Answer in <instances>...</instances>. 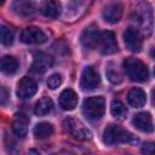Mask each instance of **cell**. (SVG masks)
<instances>
[{
	"mask_svg": "<svg viewBox=\"0 0 155 155\" xmlns=\"http://www.w3.org/2000/svg\"><path fill=\"white\" fill-rule=\"evenodd\" d=\"M101 82L99 74L92 68V67H86L80 78V88L82 91H92L94 90Z\"/></svg>",
	"mask_w": 155,
	"mask_h": 155,
	"instance_id": "ba28073f",
	"label": "cell"
},
{
	"mask_svg": "<svg viewBox=\"0 0 155 155\" xmlns=\"http://www.w3.org/2000/svg\"><path fill=\"white\" fill-rule=\"evenodd\" d=\"M154 75H155V68H154Z\"/></svg>",
	"mask_w": 155,
	"mask_h": 155,
	"instance_id": "1f68e13d",
	"label": "cell"
},
{
	"mask_svg": "<svg viewBox=\"0 0 155 155\" xmlns=\"http://www.w3.org/2000/svg\"><path fill=\"white\" fill-rule=\"evenodd\" d=\"M122 68L125 70V73L127 74V76L136 82H144L148 80L149 76V71L147 65L139 61L138 58H133V57H128L126 59H124L122 62Z\"/></svg>",
	"mask_w": 155,
	"mask_h": 155,
	"instance_id": "6da1fadb",
	"label": "cell"
},
{
	"mask_svg": "<svg viewBox=\"0 0 155 155\" xmlns=\"http://www.w3.org/2000/svg\"><path fill=\"white\" fill-rule=\"evenodd\" d=\"M13 11L19 16H30L35 12V7L29 1H15L12 4Z\"/></svg>",
	"mask_w": 155,
	"mask_h": 155,
	"instance_id": "7402d4cb",
	"label": "cell"
},
{
	"mask_svg": "<svg viewBox=\"0 0 155 155\" xmlns=\"http://www.w3.org/2000/svg\"><path fill=\"white\" fill-rule=\"evenodd\" d=\"M59 105L63 110H73L78 105V96L71 88H65L59 94Z\"/></svg>",
	"mask_w": 155,
	"mask_h": 155,
	"instance_id": "2e32d148",
	"label": "cell"
},
{
	"mask_svg": "<svg viewBox=\"0 0 155 155\" xmlns=\"http://www.w3.org/2000/svg\"><path fill=\"white\" fill-rule=\"evenodd\" d=\"M21 40L24 44H29V45H40L47 41V36L46 34L35 27H28L24 28L22 34H21Z\"/></svg>",
	"mask_w": 155,
	"mask_h": 155,
	"instance_id": "9c48e42d",
	"label": "cell"
},
{
	"mask_svg": "<svg viewBox=\"0 0 155 155\" xmlns=\"http://www.w3.org/2000/svg\"><path fill=\"white\" fill-rule=\"evenodd\" d=\"M36 91H38L36 82L28 76L22 78L17 84V96L22 99H28L33 97L36 93Z\"/></svg>",
	"mask_w": 155,
	"mask_h": 155,
	"instance_id": "8fae6325",
	"label": "cell"
},
{
	"mask_svg": "<svg viewBox=\"0 0 155 155\" xmlns=\"http://www.w3.org/2000/svg\"><path fill=\"white\" fill-rule=\"evenodd\" d=\"M124 13V6L121 4H111L108 5L103 11V18L108 23H117Z\"/></svg>",
	"mask_w": 155,
	"mask_h": 155,
	"instance_id": "5bb4252c",
	"label": "cell"
},
{
	"mask_svg": "<svg viewBox=\"0 0 155 155\" xmlns=\"http://www.w3.org/2000/svg\"><path fill=\"white\" fill-rule=\"evenodd\" d=\"M132 125L138 131L144 132V133H151L154 131L153 119H151L150 114L147 111H142V113L136 114L132 119Z\"/></svg>",
	"mask_w": 155,
	"mask_h": 155,
	"instance_id": "7c38bea8",
	"label": "cell"
},
{
	"mask_svg": "<svg viewBox=\"0 0 155 155\" xmlns=\"http://www.w3.org/2000/svg\"><path fill=\"white\" fill-rule=\"evenodd\" d=\"M0 39H1L2 45H5V46L11 45L13 42V31L10 28L2 25L0 28Z\"/></svg>",
	"mask_w": 155,
	"mask_h": 155,
	"instance_id": "cb8c5ba5",
	"label": "cell"
},
{
	"mask_svg": "<svg viewBox=\"0 0 155 155\" xmlns=\"http://www.w3.org/2000/svg\"><path fill=\"white\" fill-rule=\"evenodd\" d=\"M151 102H153V104L155 105V87L151 90Z\"/></svg>",
	"mask_w": 155,
	"mask_h": 155,
	"instance_id": "f546056e",
	"label": "cell"
},
{
	"mask_svg": "<svg viewBox=\"0 0 155 155\" xmlns=\"http://www.w3.org/2000/svg\"><path fill=\"white\" fill-rule=\"evenodd\" d=\"M28 124H29V119L24 114L22 113L16 114L12 121V132L18 138H24L28 132Z\"/></svg>",
	"mask_w": 155,
	"mask_h": 155,
	"instance_id": "9a60e30c",
	"label": "cell"
},
{
	"mask_svg": "<svg viewBox=\"0 0 155 155\" xmlns=\"http://www.w3.org/2000/svg\"><path fill=\"white\" fill-rule=\"evenodd\" d=\"M62 6L57 1H46L41 5L40 12L47 18H57L61 15Z\"/></svg>",
	"mask_w": 155,
	"mask_h": 155,
	"instance_id": "ac0fdd59",
	"label": "cell"
},
{
	"mask_svg": "<svg viewBox=\"0 0 155 155\" xmlns=\"http://www.w3.org/2000/svg\"><path fill=\"white\" fill-rule=\"evenodd\" d=\"M62 84V76L59 74H52L48 79H47V86L51 90H56L57 87H59Z\"/></svg>",
	"mask_w": 155,
	"mask_h": 155,
	"instance_id": "d4e9b609",
	"label": "cell"
},
{
	"mask_svg": "<svg viewBox=\"0 0 155 155\" xmlns=\"http://www.w3.org/2000/svg\"><path fill=\"white\" fill-rule=\"evenodd\" d=\"M127 102L133 108H140L147 102V94L139 87L131 88L130 92H128V94H127Z\"/></svg>",
	"mask_w": 155,
	"mask_h": 155,
	"instance_id": "e0dca14e",
	"label": "cell"
},
{
	"mask_svg": "<svg viewBox=\"0 0 155 155\" xmlns=\"http://www.w3.org/2000/svg\"><path fill=\"white\" fill-rule=\"evenodd\" d=\"M124 42L125 46L132 51V52H139L142 50V45H143V39L140 35V31L138 29H136L134 27H128L125 29L124 34Z\"/></svg>",
	"mask_w": 155,
	"mask_h": 155,
	"instance_id": "8992f818",
	"label": "cell"
},
{
	"mask_svg": "<svg viewBox=\"0 0 155 155\" xmlns=\"http://www.w3.org/2000/svg\"><path fill=\"white\" fill-rule=\"evenodd\" d=\"M63 127L65 130V132H68L70 136H73L75 139L79 140H88L92 138V133L91 131L85 127V125L74 117H67L63 121Z\"/></svg>",
	"mask_w": 155,
	"mask_h": 155,
	"instance_id": "277c9868",
	"label": "cell"
},
{
	"mask_svg": "<svg viewBox=\"0 0 155 155\" xmlns=\"http://www.w3.org/2000/svg\"><path fill=\"white\" fill-rule=\"evenodd\" d=\"M0 69L4 74H15L18 69V61L13 56H4L0 62Z\"/></svg>",
	"mask_w": 155,
	"mask_h": 155,
	"instance_id": "ffe728a7",
	"label": "cell"
},
{
	"mask_svg": "<svg viewBox=\"0 0 155 155\" xmlns=\"http://www.w3.org/2000/svg\"><path fill=\"white\" fill-rule=\"evenodd\" d=\"M143 155H155V142H145L142 145Z\"/></svg>",
	"mask_w": 155,
	"mask_h": 155,
	"instance_id": "484cf974",
	"label": "cell"
},
{
	"mask_svg": "<svg viewBox=\"0 0 155 155\" xmlns=\"http://www.w3.org/2000/svg\"><path fill=\"white\" fill-rule=\"evenodd\" d=\"M103 140L105 144H117V143H137L138 139L133 137L130 132L125 131L117 125H109L103 132Z\"/></svg>",
	"mask_w": 155,
	"mask_h": 155,
	"instance_id": "7a4b0ae2",
	"label": "cell"
},
{
	"mask_svg": "<svg viewBox=\"0 0 155 155\" xmlns=\"http://www.w3.org/2000/svg\"><path fill=\"white\" fill-rule=\"evenodd\" d=\"M53 109V102L50 97H41L34 107V114L38 116H44L51 113Z\"/></svg>",
	"mask_w": 155,
	"mask_h": 155,
	"instance_id": "d6986e66",
	"label": "cell"
},
{
	"mask_svg": "<svg viewBox=\"0 0 155 155\" xmlns=\"http://www.w3.org/2000/svg\"><path fill=\"white\" fill-rule=\"evenodd\" d=\"M136 25L140 27L139 30H143L144 33L149 34L151 31V24H153V16H151V8L148 4H140L136 8Z\"/></svg>",
	"mask_w": 155,
	"mask_h": 155,
	"instance_id": "5b68a950",
	"label": "cell"
},
{
	"mask_svg": "<svg viewBox=\"0 0 155 155\" xmlns=\"http://www.w3.org/2000/svg\"><path fill=\"white\" fill-rule=\"evenodd\" d=\"M105 99L102 96L88 97L82 103V114L88 120H98L104 115Z\"/></svg>",
	"mask_w": 155,
	"mask_h": 155,
	"instance_id": "3957f363",
	"label": "cell"
},
{
	"mask_svg": "<svg viewBox=\"0 0 155 155\" xmlns=\"http://www.w3.org/2000/svg\"><path fill=\"white\" fill-rule=\"evenodd\" d=\"M98 47L101 53L103 54H113L115 52H117V42L115 39V35L113 31H102L101 33V38H99V42H98Z\"/></svg>",
	"mask_w": 155,
	"mask_h": 155,
	"instance_id": "30bf717a",
	"label": "cell"
},
{
	"mask_svg": "<svg viewBox=\"0 0 155 155\" xmlns=\"http://www.w3.org/2000/svg\"><path fill=\"white\" fill-rule=\"evenodd\" d=\"M68 155H88V153L81 148H78V149H73L68 153Z\"/></svg>",
	"mask_w": 155,
	"mask_h": 155,
	"instance_id": "83f0119b",
	"label": "cell"
},
{
	"mask_svg": "<svg viewBox=\"0 0 155 155\" xmlns=\"http://www.w3.org/2000/svg\"><path fill=\"white\" fill-rule=\"evenodd\" d=\"M110 113H111V115H113L114 117L121 119V117H124V116L126 115L127 110H126L125 104H124L121 101H119V99H113V101H111V104H110Z\"/></svg>",
	"mask_w": 155,
	"mask_h": 155,
	"instance_id": "603a6c76",
	"label": "cell"
},
{
	"mask_svg": "<svg viewBox=\"0 0 155 155\" xmlns=\"http://www.w3.org/2000/svg\"><path fill=\"white\" fill-rule=\"evenodd\" d=\"M101 33L98 27L96 24H91L88 27H86L84 29V31L81 33L80 36V41L82 44V46L87 50H93L98 46L99 42V38H101Z\"/></svg>",
	"mask_w": 155,
	"mask_h": 155,
	"instance_id": "52a82bcc",
	"label": "cell"
},
{
	"mask_svg": "<svg viewBox=\"0 0 155 155\" xmlns=\"http://www.w3.org/2000/svg\"><path fill=\"white\" fill-rule=\"evenodd\" d=\"M52 64H53V58L47 53H44V52L35 53L34 61L31 64V71L36 74H42L47 69H50Z\"/></svg>",
	"mask_w": 155,
	"mask_h": 155,
	"instance_id": "4fadbf2b",
	"label": "cell"
},
{
	"mask_svg": "<svg viewBox=\"0 0 155 155\" xmlns=\"http://www.w3.org/2000/svg\"><path fill=\"white\" fill-rule=\"evenodd\" d=\"M7 98V93H6V88L1 87V104H5V101Z\"/></svg>",
	"mask_w": 155,
	"mask_h": 155,
	"instance_id": "f1b7e54d",
	"label": "cell"
},
{
	"mask_svg": "<svg viewBox=\"0 0 155 155\" xmlns=\"http://www.w3.org/2000/svg\"><path fill=\"white\" fill-rule=\"evenodd\" d=\"M34 137L36 139H45L48 138L53 133V126L50 122H39L33 130Z\"/></svg>",
	"mask_w": 155,
	"mask_h": 155,
	"instance_id": "44dd1931",
	"label": "cell"
},
{
	"mask_svg": "<svg viewBox=\"0 0 155 155\" xmlns=\"http://www.w3.org/2000/svg\"><path fill=\"white\" fill-rule=\"evenodd\" d=\"M31 154H33V153H31V151H30V153H29V154H28V155H31ZM38 155H39V154H38Z\"/></svg>",
	"mask_w": 155,
	"mask_h": 155,
	"instance_id": "4dcf8cb0",
	"label": "cell"
},
{
	"mask_svg": "<svg viewBox=\"0 0 155 155\" xmlns=\"http://www.w3.org/2000/svg\"><path fill=\"white\" fill-rule=\"evenodd\" d=\"M107 76H108V79H109L111 82H114V84H119V82L121 81V76L119 75V73H117V71L108 70V73H107Z\"/></svg>",
	"mask_w": 155,
	"mask_h": 155,
	"instance_id": "4316f807",
	"label": "cell"
}]
</instances>
